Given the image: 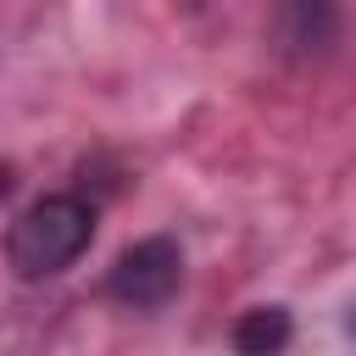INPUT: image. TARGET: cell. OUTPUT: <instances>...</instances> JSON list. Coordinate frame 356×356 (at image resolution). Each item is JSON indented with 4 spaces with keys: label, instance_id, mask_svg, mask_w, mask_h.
Returning a JSON list of instances; mask_svg holds the SVG:
<instances>
[{
    "label": "cell",
    "instance_id": "cell-1",
    "mask_svg": "<svg viewBox=\"0 0 356 356\" xmlns=\"http://www.w3.org/2000/svg\"><path fill=\"white\" fill-rule=\"evenodd\" d=\"M89 239H95V206L83 195H44L11 222L6 261L17 278H56L89 250Z\"/></svg>",
    "mask_w": 356,
    "mask_h": 356
},
{
    "label": "cell",
    "instance_id": "cell-2",
    "mask_svg": "<svg viewBox=\"0 0 356 356\" xmlns=\"http://www.w3.org/2000/svg\"><path fill=\"white\" fill-rule=\"evenodd\" d=\"M178 284H184V250L172 245V239H139V245H128L117 261H111V273H106V295L117 300V306H128V312H156V306H167L172 295H178Z\"/></svg>",
    "mask_w": 356,
    "mask_h": 356
},
{
    "label": "cell",
    "instance_id": "cell-3",
    "mask_svg": "<svg viewBox=\"0 0 356 356\" xmlns=\"http://www.w3.org/2000/svg\"><path fill=\"white\" fill-rule=\"evenodd\" d=\"M289 339V312L284 306H256L234 323V350H278Z\"/></svg>",
    "mask_w": 356,
    "mask_h": 356
},
{
    "label": "cell",
    "instance_id": "cell-4",
    "mask_svg": "<svg viewBox=\"0 0 356 356\" xmlns=\"http://www.w3.org/2000/svg\"><path fill=\"white\" fill-rule=\"evenodd\" d=\"M6 189H11V172H6V167H0V195H6Z\"/></svg>",
    "mask_w": 356,
    "mask_h": 356
}]
</instances>
